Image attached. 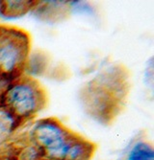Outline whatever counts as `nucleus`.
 <instances>
[{"mask_svg":"<svg viewBox=\"0 0 154 160\" xmlns=\"http://www.w3.org/2000/svg\"><path fill=\"white\" fill-rule=\"evenodd\" d=\"M127 160H154L152 146L147 142H138L131 149Z\"/></svg>","mask_w":154,"mask_h":160,"instance_id":"obj_5","label":"nucleus"},{"mask_svg":"<svg viewBox=\"0 0 154 160\" xmlns=\"http://www.w3.org/2000/svg\"><path fill=\"white\" fill-rule=\"evenodd\" d=\"M4 111L26 119L45 107V95L40 84L32 79H19L9 83L4 90Z\"/></svg>","mask_w":154,"mask_h":160,"instance_id":"obj_1","label":"nucleus"},{"mask_svg":"<svg viewBox=\"0 0 154 160\" xmlns=\"http://www.w3.org/2000/svg\"><path fill=\"white\" fill-rule=\"evenodd\" d=\"M30 50L29 36L17 28H0V72L24 69Z\"/></svg>","mask_w":154,"mask_h":160,"instance_id":"obj_2","label":"nucleus"},{"mask_svg":"<svg viewBox=\"0 0 154 160\" xmlns=\"http://www.w3.org/2000/svg\"><path fill=\"white\" fill-rule=\"evenodd\" d=\"M74 134L57 119L46 118L34 125L30 132V140L34 146L45 149L47 160H55Z\"/></svg>","mask_w":154,"mask_h":160,"instance_id":"obj_3","label":"nucleus"},{"mask_svg":"<svg viewBox=\"0 0 154 160\" xmlns=\"http://www.w3.org/2000/svg\"><path fill=\"white\" fill-rule=\"evenodd\" d=\"M38 4V1H0V17L20 18Z\"/></svg>","mask_w":154,"mask_h":160,"instance_id":"obj_4","label":"nucleus"}]
</instances>
